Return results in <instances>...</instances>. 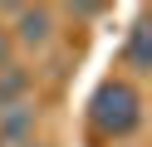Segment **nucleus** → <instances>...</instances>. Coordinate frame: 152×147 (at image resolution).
<instances>
[{"mask_svg":"<svg viewBox=\"0 0 152 147\" xmlns=\"http://www.w3.org/2000/svg\"><path fill=\"white\" fill-rule=\"evenodd\" d=\"M0 147H5V142H0Z\"/></svg>","mask_w":152,"mask_h":147,"instance_id":"0eeeda50","label":"nucleus"},{"mask_svg":"<svg viewBox=\"0 0 152 147\" xmlns=\"http://www.w3.org/2000/svg\"><path fill=\"white\" fill-rule=\"evenodd\" d=\"M25 88H30V78L10 64L5 74H0V113H5V108H15V103H25Z\"/></svg>","mask_w":152,"mask_h":147,"instance_id":"39448f33","label":"nucleus"},{"mask_svg":"<svg viewBox=\"0 0 152 147\" xmlns=\"http://www.w3.org/2000/svg\"><path fill=\"white\" fill-rule=\"evenodd\" d=\"M15 44H30V49H44L54 39V15L44 5H20L15 10Z\"/></svg>","mask_w":152,"mask_h":147,"instance_id":"f03ea898","label":"nucleus"},{"mask_svg":"<svg viewBox=\"0 0 152 147\" xmlns=\"http://www.w3.org/2000/svg\"><path fill=\"white\" fill-rule=\"evenodd\" d=\"M10 54H15V39L5 34V29H0V74H5V69H10Z\"/></svg>","mask_w":152,"mask_h":147,"instance_id":"423d86ee","label":"nucleus"},{"mask_svg":"<svg viewBox=\"0 0 152 147\" xmlns=\"http://www.w3.org/2000/svg\"><path fill=\"white\" fill-rule=\"evenodd\" d=\"M88 123L103 137H132L142 127V98L128 78H103L88 98Z\"/></svg>","mask_w":152,"mask_h":147,"instance_id":"f257e3e1","label":"nucleus"},{"mask_svg":"<svg viewBox=\"0 0 152 147\" xmlns=\"http://www.w3.org/2000/svg\"><path fill=\"white\" fill-rule=\"evenodd\" d=\"M34 132V108L30 103H15L0 113V142H25Z\"/></svg>","mask_w":152,"mask_h":147,"instance_id":"20e7f679","label":"nucleus"},{"mask_svg":"<svg viewBox=\"0 0 152 147\" xmlns=\"http://www.w3.org/2000/svg\"><path fill=\"white\" fill-rule=\"evenodd\" d=\"M123 59H128V69H132V74H147V69H152V20H147V15H137V20H132L128 44H123Z\"/></svg>","mask_w":152,"mask_h":147,"instance_id":"7ed1b4c3","label":"nucleus"}]
</instances>
